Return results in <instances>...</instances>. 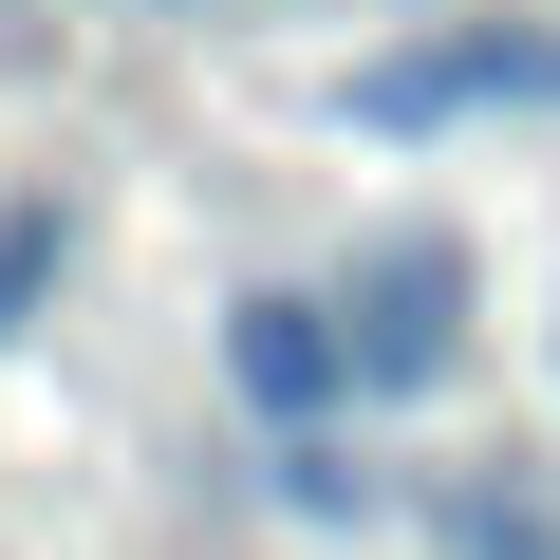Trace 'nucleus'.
Returning a JSON list of instances; mask_svg holds the SVG:
<instances>
[{
	"label": "nucleus",
	"mask_w": 560,
	"mask_h": 560,
	"mask_svg": "<svg viewBox=\"0 0 560 560\" xmlns=\"http://www.w3.org/2000/svg\"><path fill=\"white\" fill-rule=\"evenodd\" d=\"M467 243L448 224H374L355 261H337V337H355V411H411V393H448L467 374Z\"/></svg>",
	"instance_id": "1"
},
{
	"label": "nucleus",
	"mask_w": 560,
	"mask_h": 560,
	"mask_svg": "<svg viewBox=\"0 0 560 560\" xmlns=\"http://www.w3.org/2000/svg\"><path fill=\"white\" fill-rule=\"evenodd\" d=\"M224 393L300 448V430H337L355 411V337H337V280H243L224 300Z\"/></svg>",
	"instance_id": "2"
},
{
	"label": "nucleus",
	"mask_w": 560,
	"mask_h": 560,
	"mask_svg": "<svg viewBox=\"0 0 560 560\" xmlns=\"http://www.w3.org/2000/svg\"><path fill=\"white\" fill-rule=\"evenodd\" d=\"M541 75H560V57L486 20V38H430V57H374V75H355V113H374V131H430V113H486V94H541Z\"/></svg>",
	"instance_id": "3"
},
{
	"label": "nucleus",
	"mask_w": 560,
	"mask_h": 560,
	"mask_svg": "<svg viewBox=\"0 0 560 560\" xmlns=\"http://www.w3.org/2000/svg\"><path fill=\"white\" fill-rule=\"evenodd\" d=\"M57 300V206H0V337Z\"/></svg>",
	"instance_id": "4"
},
{
	"label": "nucleus",
	"mask_w": 560,
	"mask_h": 560,
	"mask_svg": "<svg viewBox=\"0 0 560 560\" xmlns=\"http://www.w3.org/2000/svg\"><path fill=\"white\" fill-rule=\"evenodd\" d=\"M280 504H300V523H337V504H374V467H337V448L300 430V467H280Z\"/></svg>",
	"instance_id": "5"
},
{
	"label": "nucleus",
	"mask_w": 560,
	"mask_h": 560,
	"mask_svg": "<svg viewBox=\"0 0 560 560\" xmlns=\"http://www.w3.org/2000/svg\"><path fill=\"white\" fill-rule=\"evenodd\" d=\"M467 560H560L541 523H504V504H467Z\"/></svg>",
	"instance_id": "6"
}]
</instances>
